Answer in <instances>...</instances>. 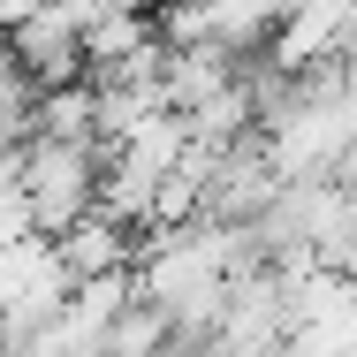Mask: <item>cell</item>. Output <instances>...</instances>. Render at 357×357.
<instances>
[{"instance_id": "6da1fadb", "label": "cell", "mask_w": 357, "mask_h": 357, "mask_svg": "<svg viewBox=\"0 0 357 357\" xmlns=\"http://www.w3.org/2000/svg\"><path fill=\"white\" fill-rule=\"evenodd\" d=\"M99 183H107V152H91V144H54V137L23 144V190H31L38 236L61 243L76 220H91L99 213Z\"/></svg>"}, {"instance_id": "7a4b0ae2", "label": "cell", "mask_w": 357, "mask_h": 357, "mask_svg": "<svg viewBox=\"0 0 357 357\" xmlns=\"http://www.w3.org/2000/svg\"><path fill=\"white\" fill-rule=\"evenodd\" d=\"M137 251H144V236H137V228H122L114 213H91V220H76L69 236H61V259H69L76 282H99V274H137Z\"/></svg>"}, {"instance_id": "3957f363", "label": "cell", "mask_w": 357, "mask_h": 357, "mask_svg": "<svg viewBox=\"0 0 357 357\" xmlns=\"http://www.w3.org/2000/svg\"><path fill=\"white\" fill-rule=\"evenodd\" d=\"M23 236H38V220H31V190H23V144L0 137V251L23 243Z\"/></svg>"}]
</instances>
